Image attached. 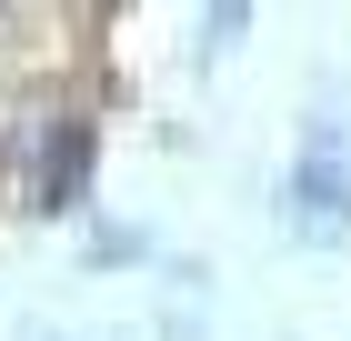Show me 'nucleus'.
<instances>
[{"mask_svg":"<svg viewBox=\"0 0 351 341\" xmlns=\"http://www.w3.org/2000/svg\"><path fill=\"white\" fill-rule=\"evenodd\" d=\"M21 191H30V211H81L90 201V161H101V131H90L81 110H51V121H40V131H21Z\"/></svg>","mask_w":351,"mask_h":341,"instance_id":"f03ea898","label":"nucleus"},{"mask_svg":"<svg viewBox=\"0 0 351 341\" xmlns=\"http://www.w3.org/2000/svg\"><path fill=\"white\" fill-rule=\"evenodd\" d=\"M281 231L291 241H341L351 231V141H341V121L301 131V161L281 171Z\"/></svg>","mask_w":351,"mask_h":341,"instance_id":"f257e3e1","label":"nucleus"}]
</instances>
